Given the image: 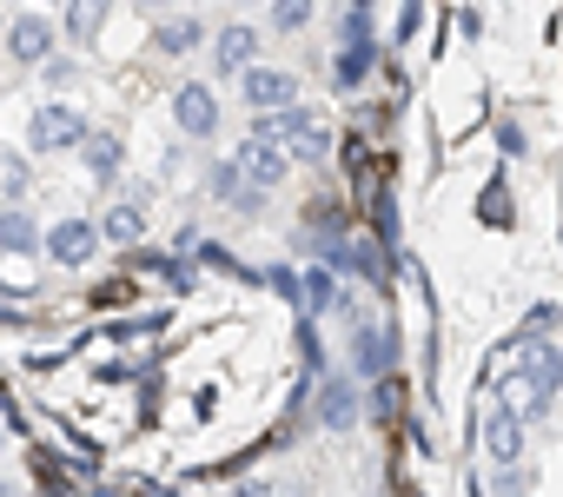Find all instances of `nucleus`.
Masks as SVG:
<instances>
[{
    "instance_id": "f257e3e1",
    "label": "nucleus",
    "mask_w": 563,
    "mask_h": 497,
    "mask_svg": "<svg viewBox=\"0 0 563 497\" xmlns=\"http://www.w3.org/2000/svg\"><path fill=\"white\" fill-rule=\"evenodd\" d=\"M93 140V120L80 113V107H67V100H54V107H41L34 120H27V146L47 159V153H80Z\"/></svg>"
},
{
    "instance_id": "f03ea898",
    "label": "nucleus",
    "mask_w": 563,
    "mask_h": 497,
    "mask_svg": "<svg viewBox=\"0 0 563 497\" xmlns=\"http://www.w3.org/2000/svg\"><path fill=\"white\" fill-rule=\"evenodd\" d=\"M258 47H265V34H258L252 21H225V27H212V80H245L252 67H265Z\"/></svg>"
},
{
    "instance_id": "7ed1b4c3",
    "label": "nucleus",
    "mask_w": 563,
    "mask_h": 497,
    "mask_svg": "<svg viewBox=\"0 0 563 497\" xmlns=\"http://www.w3.org/2000/svg\"><path fill=\"white\" fill-rule=\"evenodd\" d=\"M173 126H179L186 140H212V133L225 126L219 87H212V80H179V87H173Z\"/></svg>"
},
{
    "instance_id": "20e7f679",
    "label": "nucleus",
    "mask_w": 563,
    "mask_h": 497,
    "mask_svg": "<svg viewBox=\"0 0 563 497\" xmlns=\"http://www.w3.org/2000/svg\"><path fill=\"white\" fill-rule=\"evenodd\" d=\"M239 100L252 113H286V107H299V74L292 67H252L239 80Z\"/></svg>"
},
{
    "instance_id": "39448f33",
    "label": "nucleus",
    "mask_w": 563,
    "mask_h": 497,
    "mask_svg": "<svg viewBox=\"0 0 563 497\" xmlns=\"http://www.w3.org/2000/svg\"><path fill=\"white\" fill-rule=\"evenodd\" d=\"M54 47H60V21H47V14H14V21H8V60L47 67Z\"/></svg>"
},
{
    "instance_id": "423d86ee",
    "label": "nucleus",
    "mask_w": 563,
    "mask_h": 497,
    "mask_svg": "<svg viewBox=\"0 0 563 497\" xmlns=\"http://www.w3.org/2000/svg\"><path fill=\"white\" fill-rule=\"evenodd\" d=\"M100 219H54L47 225V259L54 266H87L93 253H100Z\"/></svg>"
},
{
    "instance_id": "0eeeda50",
    "label": "nucleus",
    "mask_w": 563,
    "mask_h": 497,
    "mask_svg": "<svg viewBox=\"0 0 563 497\" xmlns=\"http://www.w3.org/2000/svg\"><path fill=\"white\" fill-rule=\"evenodd\" d=\"M523 444H530V424H523V411H510V405H490V418H484V451H490V464H497V471L523 464Z\"/></svg>"
},
{
    "instance_id": "6e6552de",
    "label": "nucleus",
    "mask_w": 563,
    "mask_h": 497,
    "mask_svg": "<svg viewBox=\"0 0 563 497\" xmlns=\"http://www.w3.org/2000/svg\"><path fill=\"white\" fill-rule=\"evenodd\" d=\"M100 239L120 245V253H140V245H146V199H140V192L113 199V206L100 212Z\"/></svg>"
},
{
    "instance_id": "1a4fd4ad",
    "label": "nucleus",
    "mask_w": 563,
    "mask_h": 497,
    "mask_svg": "<svg viewBox=\"0 0 563 497\" xmlns=\"http://www.w3.org/2000/svg\"><path fill=\"white\" fill-rule=\"evenodd\" d=\"M239 173H245V186H258V192H272V186H286V173H292V153L286 146H258V140H245L239 153Z\"/></svg>"
},
{
    "instance_id": "9d476101",
    "label": "nucleus",
    "mask_w": 563,
    "mask_h": 497,
    "mask_svg": "<svg viewBox=\"0 0 563 497\" xmlns=\"http://www.w3.org/2000/svg\"><path fill=\"white\" fill-rule=\"evenodd\" d=\"M199 41H212L199 14H159L153 21V54L159 60H186V54H199Z\"/></svg>"
},
{
    "instance_id": "9b49d317",
    "label": "nucleus",
    "mask_w": 563,
    "mask_h": 497,
    "mask_svg": "<svg viewBox=\"0 0 563 497\" xmlns=\"http://www.w3.org/2000/svg\"><path fill=\"white\" fill-rule=\"evenodd\" d=\"M391 352H398L391 325H378V319H372V325H358V332H352V372H358V378H385V372H391Z\"/></svg>"
},
{
    "instance_id": "f8f14e48",
    "label": "nucleus",
    "mask_w": 563,
    "mask_h": 497,
    "mask_svg": "<svg viewBox=\"0 0 563 497\" xmlns=\"http://www.w3.org/2000/svg\"><path fill=\"white\" fill-rule=\"evenodd\" d=\"M80 166H87L100 186H113V179H120V166H126V140H120L113 126H93V140L80 146Z\"/></svg>"
},
{
    "instance_id": "ddd939ff",
    "label": "nucleus",
    "mask_w": 563,
    "mask_h": 497,
    "mask_svg": "<svg viewBox=\"0 0 563 497\" xmlns=\"http://www.w3.org/2000/svg\"><path fill=\"white\" fill-rule=\"evenodd\" d=\"M332 259L352 273V279H385V253H378V239H345V245H332Z\"/></svg>"
},
{
    "instance_id": "4468645a",
    "label": "nucleus",
    "mask_w": 563,
    "mask_h": 497,
    "mask_svg": "<svg viewBox=\"0 0 563 497\" xmlns=\"http://www.w3.org/2000/svg\"><path fill=\"white\" fill-rule=\"evenodd\" d=\"M41 225H34V212H21V206H8L0 212V253H41Z\"/></svg>"
},
{
    "instance_id": "2eb2a0df",
    "label": "nucleus",
    "mask_w": 563,
    "mask_h": 497,
    "mask_svg": "<svg viewBox=\"0 0 563 497\" xmlns=\"http://www.w3.org/2000/svg\"><path fill=\"white\" fill-rule=\"evenodd\" d=\"M100 27H107V8H93V0H74V8L60 14V34H67L74 47H93Z\"/></svg>"
},
{
    "instance_id": "dca6fc26",
    "label": "nucleus",
    "mask_w": 563,
    "mask_h": 497,
    "mask_svg": "<svg viewBox=\"0 0 563 497\" xmlns=\"http://www.w3.org/2000/svg\"><path fill=\"white\" fill-rule=\"evenodd\" d=\"M358 378H332L325 385V405H319V424L325 431H339V424H352V411H358V391H352Z\"/></svg>"
},
{
    "instance_id": "f3484780",
    "label": "nucleus",
    "mask_w": 563,
    "mask_h": 497,
    "mask_svg": "<svg viewBox=\"0 0 563 497\" xmlns=\"http://www.w3.org/2000/svg\"><path fill=\"white\" fill-rule=\"evenodd\" d=\"M339 41L345 47H378V8H345L339 14Z\"/></svg>"
},
{
    "instance_id": "a211bd4d",
    "label": "nucleus",
    "mask_w": 563,
    "mask_h": 497,
    "mask_svg": "<svg viewBox=\"0 0 563 497\" xmlns=\"http://www.w3.org/2000/svg\"><path fill=\"white\" fill-rule=\"evenodd\" d=\"M372 67H378V47H339V60H332V80H339V87H358Z\"/></svg>"
},
{
    "instance_id": "6ab92c4d",
    "label": "nucleus",
    "mask_w": 563,
    "mask_h": 497,
    "mask_svg": "<svg viewBox=\"0 0 563 497\" xmlns=\"http://www.w3.org/2000/svg\"><path fill=\"white\" fill-rule=\"evenodd\" d=\"M206 192L232 206V199L245 192V173H239V159H212V166H206Z\"/></svg>"
},
{
    "instance_id": "aec40b11",
    "label": "nucleus",
    "mask_w": 563,
    "mask_h": 497,
    "mask_svg": "<svg viewBox=\"0 0 563 497\" xmlns=\"http://www.w3.org/2000/svg\"><path fill=\"white\" fill-rule=\"evenodd\" d=\"M306 27H312L306 0H272V34H306Z\"/></svg>"
},
{
    "instance_id": "412c9836",
    "label": "nucleus",
    "mask_w": 563,
    "mask_h": 497,
    "mask_svg": "<svg viewBox=\"0 0 563 497\" xmlns=\"http://www.w3.org/2000/svg\"><path fill=\"white\" fill-rule=\"evenodd\" d=\"M490 497H530V464H510V471H490Z\"/></svg>"
},
{
    "instance_id": "4be33fe9",
    "label": "nucleus",
    "mask_w": 563,
    "mask_h": 497,
    "mask_svg": "<svg viewBox=\"0 0 563 497\" xmlns=\"http://www.w3.org/2000/svg\"><path fill=\"white\" fill-rule=\"evenodd\" d=\"M325 153H332V133H325V126H319V133H306V140H299V146H292V166H319V159H325Z\"/></svg>"
},
{
    "instance_id": "5701e85b",
    "label": "nucleus",
    "mask_w": 563,
    "mask_h": 497,
    "mask_svg": "<svg viewBox=\"0 0 563 497\" xmlns=\"http://www.w3.org/2000/svg\"><path fill=\"white\" fill-rule=\"evenodd\" d=\"M490 133H497V153H510V159H523V146H530V140H523V126H517V120H497Z\"/></svg>"
},
{
    "instance_id": "b1692460",
    "label": "nucleus",
    "mask_w": 563,
    "mask_h": 497,
    "mask_svg": "<svg viewBox=\"0 0 563 497\" xmlns=\"http://www.w3.org/2000/svg\"><path fill=\"white\" fill-rule=\"evenodd\" d=\"M265 199H272V192H258V186H245V192L232 199V212H239V219H258V212H265Z\"/></svg>"
},
{
    "instance_id": "393cba45",
    "label": "nucleus",
    "mask_w": 563,
    "mask_h": 497,
    "mask_svg": "<svg viewBox=\"0 0 563 497\" xmlns=\"http://www.w3.org/2000/svg\"><path fill=\"white\" fill-rule=\"evenodd\" d=\"M556 319H563V306H530V325H523V332H530V339H543Z\"/></svg>"
},
{
    "instance_id": "a878e982",
    "label": "nucleus",
    "mask_w": 563,
    "mask_h": 497,
    "mask_svg": "<svg viewBox=\"0 0 563 497\" xmlns=\"http://www.w3.org/2000/svg\"><path fill=\"white\" fill-rule=\"evenodd\" d=\"M41 74H47V80H54V87H74V80H80V67H74V60H47V67H41Z\"/></svg>"
},
{
    "instance_id": "bb28decb",
    "label": "nucleus",
    "mask_w": 563,
    "mask_h": 497,
    "mask_svg": "<svg viewBox=\"0 0 563 497\" xmlns=\"http://www.w3.org/2000/svg\"><path fill=\"white\" fill-rule=\"evenodd\" d=\"M232 497H272V484H232Z\"/></svg>"
},
{
    "instance_id": "cd10ccee",
    "label": "nucleus",
    "mask_w": 563,
    "mask_h": 497,
    "mask_svg": "<svg viewBox=\"0 0 563 497\" xmlns=\"http://www.w3.org/2000/svg\"><path fill=\"white\" fill-rule=\"evenodd\" d=\"M140 497H173V490H166V484H146V490H140Z\"/></svg>"
},
{
    "instance_id": "c85d7f7f",
    "label": "nucleus",
    "mask_w": 563,
    "mask_h": 497,
    "mask_svg": "<svg viewBox=\"0 0 563 497\" xmlns=\"http://www.w3.org/2000/svg\"><path fill=\"white\" fill-rule=\"evenodd\" d=\"M0 497H21V484H8V477H0Z\"/></svg>"
}]
</instances>
